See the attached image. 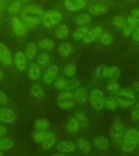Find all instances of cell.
I'll return each mask as SVG.
<instances>
[{"mask_svg":"<svg viewBox=\"0 0 139 156\" xmlns=\"http://www.w3.org/2000/svg\"><path fill=\"white\" fill-rule=\"evenodd\" d=\"M77 146L83 154H88L90 152L91 146L90 142L85 139H79L77 141Z\"/></svg>","mask_w":139,"mask_h":156,"instance_id":"cell-31","label":"cell"},{"mask_svg":"<svg viewBox=\"0 0 139 156\" xmlns=\"http://www.w3.org/2000/svg\"><path fill=\"white\" fill-rule=\"evenodd\" d=\"M37 45L44 51H52L55 48V41L53 40H51V39L47 38V37H43V38L39 39L38 41H37Z\"/></svg>","mask_w":139,"mask_h":156,"instance_id":"cell-19","label":"cell"},{"mask_svg":"<svg viewBox=\"0 0 139 156\" xmlns=\"http://www.w3.org/2000/svg\"><path fill=\"white\" fill-rule=\"evenodd\" d=\"M9 102V98L4 91L0 90V107H7Z\"/></svg>","mask_w":139,"mask_h":156,"instance_id":"cell-46","label":"cell"},{"mask_svg":"<svg viewBox=\"0 0 139 156\" xmlns=\"http://www.w3.org/2000/svg\"><path fill=\"white\" fill-rule=\"evenodd\" d=\"M120 76V69L116 66H112L108 67L107 72V77L109 78L111 80L116 81L119 78Z\"/></svg>","mask_w":139,"mask_h":156,"instance_id":"cell-23","label":"cell"},{"mask_svg":"<svg viewBox=\"0 0 139 156\" xmlns=\"http://www.w3.org/2000/svg\"><path fill=\"white\" fill-rule=\"evenodd\" d=\"M56 103L58 107L63 111L72 109L76 104L75 95L69 91H63L59 94Z\"/></svg>","mask_w":139,"mask_h":156,"instance_id":"cell-3","label":"cell"},{"mask_svg":"<svg viewBox=\"0 0 139 156\" xmlns=\"http://www.w3.org/2000/svg\"><path fill=\"white\" fill-rule=\"evenodd\" d=\"M92 20V16L87 13H82V14L78 15L77 18H76V23L77 25L82 26L84 24H86L90 23Z\"/></svg>","mask_w":139,"mask_h":156,"instance_id":"cell-32","label":"cell"},{"mask_svg":"<svg viewBox=\"0 0 139 156\" xmlns=\"http://www.w3.org/2000/svg\"><path fill=\"white\" fill-rule=\"evenodd\" d=\"M110 133L112 135V138L116 141L123 140L124 136V125L119 119H116L114 124L110 128Z\"/></svg>","mask_w":139,"mask_h":156,"instance_id":"cell-8","label":"cell"},{"mask_svg":"<svg viewBox=\"0 0 139 156\" xmlns=\"http://www.w3.org/2000/svg\"><path fill=\"white\" fill-rule=\"evenodd\" d=\"M56 150L61 153H70L76 151V146L73 141H60L57 144Z\"/></svg>","mask_w":139,"mask_h":156,"instance_id":"cell-15","label":"cell"},{"mask_svg":"<svg viewBox=\"0 0 139 156\" xmlns=\"http://www.w3.org/2000/svg\"><path fill=\"white\" fill-rule=\"evenodd\" d=\"M61 19H62V15L60 12L55 10H50L47 11L42 16L41 21L46 28L51 29L52 27L58 24Z\"/></svg>","mask_w":139,"mask_h":156,"instance_id":"cell-4","label":"cell"},{"mask_svg":"<svg viewBox=\"0 0 139 156\" xmlns=\"http://www.w3.org/2000/svg\"><path fill=\"white\" fill-rule=\"evenodd\" d=\"M112 24L117 29H124V25H125V20L122 16H116L114 17V19L112 20Z\"/></svg>","mask_w":139,"mask_h":156,"instance_id":"cell-43","label":"cell"},{"mask_svg":"<svg viewBox=\"0 0 139 156\" xmlns=\"http://www.w3.org/2000/svg\"><path fill=\"white\" fill-rule=\"evenodd\" d=\"M54 88L57 91L63 92L65 90H67V80L63 77L57 78L54 82Z\"/></svg>","mask_w":139,"mask_h":156,"instance_id":"cell-33","label":"cell"},{"mask_svg":"<svg viewBox=\"0 0 139 156\" xmlns=\"http://www.w3.org/2000/svg\"><path fill=\"white\" fill-rule=\"evenodd\" d=\"M7 7V2L5 0H0V12L6 10Z\"/></svg>","mask_w":139,"mask_h":156,"instance_id":"cell-53","label":"cell"},{"mask_svg":"<svg viewBox=\"0 0 139 156\" xmlns=\"http://www.w3.org/2000/svg\"><path fill=\"white\" fill-rule=\"evenodd\" d=\"M79 127H80V124L78 123L77 119L73 117L68 120L67 126H66V129L68 133H73V132L77 131L79 129Z\"/></svg>","mask_w":139,"mask_h":156,"instance_id":"cell-35","label":"cell"},{"mask_svg":"<svg viewBox=\"0 0 139 156\" xmlns=\"http://www.w3.org/2000/svg\"><path fill=\"white\" fill-rule=\"evenodd\" d=\"M64 7L71 12H78L84 9L87 4L85 0H64Z\"/></svg>","mask_w":139,"mask_h":156,"instance_id":"cell-11","label":"cell"},{"mask_svg":"<svg viewBox=\"0 0 139 156\" xmlns=\"http://www.w3.org/2000/svg\"><path fill=\"white\" fill-rule=\"evenodd\" d=\"M21 18L25 24H27L30 28H36L41 23V19H42L41 16H38L36 15L25 12H22Z\"/></svg>","mask_w":139,"mask_h":156,"instance_id":"cell-10","label":"cell"},{"mask_svg":"<svg viewBox=\"0 0 139 156\" xmlns=\"http://www.w3.org/2000/svg\"><path fill=\"white\" fill-rule=\"evenodd\" d=\"M75 98L80 105H83L86 102L87 100L88 95H87V91L85 90V88L80 87L78 88L77 91L75 92Z\"/></svg>","mask_w":139,"mask_h":156,"instance_id":"cell-26","label":"cell"},{"mask_svg":"<svg viewBox=\"0 0 139 156\" xmlns=\"http://www.w3.org/2000/svg\"><path fill=\"white\" fill-rule=\"evenodd\" d=\"M116 99L120 106L124 107H131L136 102V96L131 89H124L115 93Z\"/></svg>","mask_w":139,"mask_h":156,"instance_id":"cell-2","label":"cell"},{"mask_svg":"<svg viewBox=\"0 0 139 156\" xmlns=\"http://www.w3.org/2000/svg\"><path fill=\"white\" fill-rule=\"evenodd\" d=\"M0 63L3 65H11L12 63V54L7 45L0 42Z\"/></svg>","mask_w":139,"mask_h":156,"instance_id":"cell-9","label":"cell"},{"mask_svg":"<svg viewBox=\"0 0 139 156\" xmlns=\"http://www.w3.org/2000/svg\"><path fill=\"white\" fill-rule=\"evenodd\" d=\"M136 26H137V24L134 21V20H133L131 16L128 17L126 24H125L124 29H123V34H124V36L125 37L130 36V35L133 34V32H134V30L135 29Z\"/></svg>","mask_w":139,"mask_h":156,"instance_id":"cell-21","label":"cell"},{"mask_svg":"<svg viewBox=\"0 0 139 156\" xmlns=\"http://www.w3.org/2000/svg\"><path fill=\"white\" fill-rule=\"evenodd\" d=\"M51 156H66V155L62 154H53V155H51Z\"/></svg>","mask_w":139,"mask_h":156,"instance_id":"cell-56","label":"cell"},{"mask_svg":"<svg viewBox=\"0 0 139 156\" xmlns=\"http://www.w3.org/2000/svg\"><path fill=\"white\" fill-rule=\"evenodd\" d=\"M94 146L99 150L107 151L108 149V140L104 136H98L94 140Z\"/></svg>","mask_w":139,"mask_h":156,"instance_id":"cell-22","label":"cell"},{"mask_svg":"<svg viewBox=\"0 0 139 156\" xmlns=\"http://www.w3.org/2000/svg\"><path fill=\"white\" fill-rule=\"evenodd\" d=\"M41 76V70L37 63H32L28 68V77L31 80H37Z\"/></svg>","mask_w":139,"mask_h":156,"instance_id":"cell-14","label":"cell"},{"mask_svg":"<svg viewBox=\"0 0 139 156\" xmlns=\"http://www.w3.org/2000/svg\"><path fill=\"white\" fill-rule=\"evenodd\" d=\"M15 67L19 72H24L28 67V58L24 52L17 51L14 56Z\"/></svg>","mask_w":139,"mask_h":156,"instance_id":"cell-7","label":"cell"},{"mask_svg":"<svg viewBox=\"0 0 139 156\" xmlns=\"http://www.w3.org/2000/svg\"><path fill=\"white\" fill-rule=\"evenodd\" d=\"M36 62L38 65L41 66H46L50 62V55L47 52H41L38 54V55L36 57Z\"/></svg>","mask_w":139,"mask_h":156,"instance_id":"cell-30","label":"cell"},{"mask_svg":"<svg viewBox=\"0 0 139 156\" xmlns=\"http://www.w3.org/2000/svg\"><path fill=\"white\" fill-rule=\"evenodd\" d=\"M89 12L94 16H101L105 14L108 11L107 7L103 5H93L88 9Z\"/></svg>","mask_w":139,"mask_h":156,"instance_id":"cell-27","label":"cell"},{"mask_svg":"<svg viewBox=\"0 0 139 156\" xmlns=\"http://www.w3.org/2000/svg\"><path fill=\"white\" fill-rule=\"evenodd\" d=\"M21 10V2L19 0H16L10 5L8 7V13L9 14L17 15Z\"/></svg>","mask_w":139,"mask_h":156,"instance_id":"cell-40","label":"cell"},{"mask_svg":"<svg viewBox=\"0 0 139 156\" xmlns=\"http://www.w3.org/2000/svg\"><path fill=\"white\" fill-rule=\"evenodd\" d=\"M55 36L57 38L65 39L69 35V29L64 24H61V25H59V26L56 27L55 30Z\"/></svg>","mask_w":139,"mask_h":156,"instance_id":"cell-24","label":"cell"},{"mask_svg":"<svg viewBox=\"0 0 139 156\" xmlns=\"http://www.w3.org/2000/svg\"><path fill=\"white\" fill-rule=\"evenodd\" d=\"M117 102L116 99L113 98V96H108V97L105 99V108L108 110L113 111L117 108Z\"/></svg>","mask_w":139,"mask_h":156,"instance_id":"cell-39","label":"cell"},{"mask_svg":"<svg viewBox=\"0 0 139 156\" xmlns=\"http://www.w3.org/2000/svg\"><path fill=\"white\" fill-rule=\"evenodd\" d=\"M4 155V154H3V153H2V152H1V151H0V156H3Z\"/></svg>","mask_w":139,"mask_h":156,"instance_id":"cell-57","label":"cell"},{"mask_svg":"<svg viewBox=\"0 0 139 156\" xmlns=\"http://www.w3.org/2000/svg\"><path fill=\"white\" fill-rule=\"evenodd\" d=\"M24 1H25V2H28V1H29V0H24Z\"/></svg>","mask_w":139,"mask_h":156,"instance_id":"cell-58","label":"cell"},{"mask_svg":"<svg viewBox=\"0 0 139 156\" xmlns=\"http://www.w3.org/2000/svg\"><path fill=\"white\" fill-rule=\"evenodd\" d=\"M92 107L94 110H97V111H101L103 108H105V99L102 98V99L98 100L96 102H94L92 103H90Z\"/></svg>","mask_w":139,"mask_h":156,"instance_id":"cell-47","label":"cell"},{"mask_svg":"<svg viewBox=\"0 0 139 156\" xmlns=\"http://www.w3.org/2000/svg\"><path fill=\"white\" fill-rule=\"evenodd\" d=\"M72 52V45L68 42H62L58 48V55L61 58H67Z\"/></svg>","mask_w":139,"mask_h":156,"instance_id":"cell-20","label":"cell"},{"mask_svg":"<svg viewBox=\"0 0 139 156\" xmlns=\"http://www.w3.org/2000/svg\"><path fill=\"white\" fill-rule=\"evenodd\" d=\"M133 90L134 91H136V92H139V81H136V82H134V85H133Z\"/></svg>","mask_w":139,"mask_h":156,"instance_id":"cell-54","label":"cell"},{"mask_svg":"<svg viewBox=\"0 0 139 156\" xmlns=\"http://www.w3.org/2000/svg\"><path fill=\"white\" fill-rule=\"evenodd\" d=\"M25 156H28V155H25Z\"/></svg>","mask_w":139,"mask_h":156,"instance_id":"cell-59","label":"cell"},{"mask_svg":"<svg viewBox=\"0 0 139 156\" xmlns=\"http://www.w3.org/2000/svg\"><path fill=\"white\" fill-rule=\"evenodd\" d=\"M131 119L134 121L139 120V104H135L131 112Z\"/></svg>","mask_w":139,"mask_h":156,"instance_id":"cell-48","label":"cell"},{"mask_svg":"<svg viewBox=\"0 0 139 156\" xmlns=\"http://www.w3.org/2000/svg\"><path fill=\"white\" fill-rule=\"evenodd\" d=\"M14 146V141L9 137H0V150L8 151Z\"/></svg>","mask_w":139,"mask_h":156,"instance_id":"cell-29","label":"cell"},{"mask_svg":"<svg viewBox=\"0 0 139 156\" xmlns=\"http://www.w3.org/2000/svg\"><path fill=\"white\" fill-rule=\"evenodd\" d=\"M23 12H29V13H31V14L36 15V16H41L42 13H43V10H42V8L38 7V6H35V5H26V6L24 7Z\"/></svg>","mask_w":139,"mask_h":156,"instance_id":"cell-28","label":"cell"},{"mask_svg":"<svg viewBox=\"0 0 139 156\" xmlns=\"http://www.w3.org/2000/svg\"><path fill=\"white\" fill-rule=\"evenodd\" d=\"M132 39H133L134 41H139V26L137 28L136 30H135L134 34H133Z\"/></svg>","mask_w":139,"mask_h":156,"instance_id":"cell-51","label":"cell"},{"mask_svg":"<svg viewBox=\"0 0 139 156\" xmlns=\"http://www.w3.org/2000/svg\"><path fill=\"white\" fill-rule=\"evenodd\" d=\"M47 135L48 133H46V131H35L34 130L32 133L33 139L36 143H41L45 140Z\"/></svg>","mask_w":139,"mask_h":156,"instance_id":"cell-36","label":"cell"},{"mask_svg":"<svg viewBox=\"0 0 139 156\" xmlns=\"http://www.w3.org/2000/svg\"><path fill=\"white\" fill-rule=\"evenodd\" d=\"M75 115H76V119H77L78 123L80 124L81 127H86L89 125V120H88V118L86 116V115L84 113V112H77L75 113Z\"/></svg>","mask_w":139,"mask_h":156,"instance_id":"cell-37","label":"cell"},{"mask_svg":"<svg viewBox=\"0 0 139 156\" xmlns=\"http://www.w3.org/2000/svg\"><path fill=\"white\" fill-rule=\"evenodd\" d=\"M4 77H5L4 73H2V69L0 68V82H1V81H2V80H4Z\"/></svg>","mask_w":139,"mask_h":156,"instance_id":"cell-55","label":"cell"},{"mask_svg":"<svg viewBox=\"0 0 139 156\" xmlns=\"http://www.w3.org/2000/svg\"><path fill=\"white\" fill-rule=\"evenodd\" d=\"M37 53V44L34 41H29L25 46V55L29 60H33Z\"/></svg>","mask_w":139,"mask_h":156,"instance_id":"cell-18","label":"cell"},{"mask_svg":"<svg viewBox=\"0 0 139 156\" xmlns=\"http://www.w3.org/2000/svg\"><path fill=\"white\" fill-rule=\"evenodd\" d=\"M139 141V131L130 129L124 133L122 140L121 147L124 152H132L135 150Z\"/></svg>","mask_w":139,"mask_h":156,"instance_id":"cell-1","label":"cell"},{"mask_svg":"<svg viewBox=\"0 0 139 156\" xmlns=\"http://www.w3.org/2000/svg\"><path fill=\"white\" fill-rule=\"evenodd\" d=\"M88 29L86 28H84V27H80V28H78L77 29H76L74 33H73V38L75 41H80V39H82L85 37V36L87 34Z\"/></svg>","mask_w":139,"mask_h":156,"instance_id":"cell-38","label":"cell"},{"mask_svg":"<svg viewBox=\"0 0 139 156\" xmlns=\"http://www.w3.org/2000/svg\"><path fill=\"white\" fill-rule=\"evenodd\" d=\"M59 73L58 66L55 64H52L49 67L44 73L42 80L44 84L46 85H51V83L55 82V80L57 79V76Z\"/></svg>","mask_w":139,"mask_h":156,"instance_id":"cell-6","label":"cell"},{"mask_svg":"<svg viewBox=\"0 0 139 156\" xmlns=\"http://www.w3.org/2000/svg\"><path fill=\"white\" fill-rule=\"evenodd\" d=\"M57 139H58V136H57L55 133H48V135L46 136L45 140L41 143V148L45 150V151L50 150L56 143Z\"/></svg>","mask_w":139,"mask_h":156,"instance_id":"cell-16","label":"cell"},{"mask_svg":"<svg viewBox=\"0 0 139 156\" xmlns=\"http://www.w3.org/2000/svg\"><path fill=\"white\" fill-rule=\"evenodd\" d=\"M102 31V29L101 27H95L90 32H88L87 34L83 38V41L85 43H92L93 41H94L101 35Z\"/></svg>","mask_w":139,"mask_h":156,"instance_id":"cell-13","label":"cell"},{"mask_svg":"<svg viewBox=\"0 0 139 156\" xmlns=\"http://www.w3.org/2000/svg\"><path fill=\"white\" fill-rule=\"evenodd\" d=\"M29 93L35 98H42L45 96V92L42 87L37 84H34L29 88Z\"/></svg>","mask_w":139,"mask_h":156,"instance_id":"cell-25","label":"cell"},{"mask_svg":"<svg viewBox=\"0 0 139 156\" xmlns=\"http://www.w3.org/2000/svg\"><path fill=\"white\" fill-rule=\"evenodd\" d=\"M77 67L75 63H69L63 69V74L66 77H73L76 74Z\"/></svg>","mask_w":139,"mask_h":156,"instance_id":"cell-34","label":"cell"},{"mask_svg":"<svg viewBox=\"0 0 139 156\" xmlns=\"http://www.w3.org/2000/svg\"><path fill=\"white\" fill-rule=\"evenodd\" d=\"M80 85V81L77 78H71L67 80V90H72L77 88Z\"/></svg>","mask_w":139,"mask_h":156,"instance_id":"cell-45","label":"cell"},{"mask_svg":"<svg viewBox=\"0 0 139 156\" xmlns=\"http://www.w3.org/2000/svg\"><path fill=\"white\" fill-rule=\"evenodd\" d=\"M113 37L111 34H107V33H104V34H101L100 36V41L102 42L103 45H110L113 42Z\"/></svg>","mask_w":139,"mask_h":156,"instance_id":"cell-44","label":"cell"},{"mask_svg":"<svg viewBox=\"0 0 139 156\" xmlns=\"http://www.w3.org/2000/svg\"><path fill=\"white\" fill-rule=\"evenodd\" d=\"M107 67L105 64H101L95 69V75L99 79H104L107 77Z\"/></svg>","mask_w":139,"mask_h":156,"instance_id":"cell-41","label":"cell"},{"mask_svg":"<svg viewBox=\"0 0 139 156\" xmlns=\"http://www.w3.org/2000/svg\"><path fill=\"white\" fill-rule=\"evenodd\" d=\"M16 119V114L13 109L7 107H0V122L12 124Z\"/></svg>","mask_w":139,"mask_h":156,"instance_id":"cell-5","label":"cell"},{"mask_svg":"<svg viewBox=\"0 0 139 156\" xmlns=\"http://www.w3.org/2000/svg\"><path fill=\"white\" fill-rule=\"evenodd\" d=\"M103 96H104L103 91L100 90H94L90 94V102L92 103V102H96L98 100L102 99V98H103Z\"/></svg>","mask_w":139,"mask_h":156,"instance_id":"cell-42","label":"cell"},{"mask_svg":"<svg viewBox=\"0 0 139 156\" xmlns=\"http://www.w3.org/2000/svg\"><path fill=\"white\" fill-rule=\"evenodd\" d=\"M120 89V86H119V84H117L116 81H113V80H111L109 83H108V85H107V90H109V91H112V92H117L119 91V90Z\"/></svg>","mask_w":139,"mask_h":156,"instance_id":"cell-49","label":"cell"},{"mask_svg":"<svg viewBox=\"0 0 139 156\" xmlns=\"http://www.w3.org/2000/svg\"><path fill=\"white\" fill-rule=\"evenodd\" d=\"M7 133V129L4 125L0 124V136H5Z\"/></svg>","mask_w":139,"mask_h":156,"instance_id":"cell-52","label":"cell"},{"mask_svg":"<svg viewBox=\"0 0 139 156\" xmlns=\"http://www.w3.org/2000/svg\"><path fill=\"white\" fill-rule=\"evenodd\" d=\"M11 25L12 30L16 36L21 37L25 34V27H24L21 19H20L17 16L11 18Z\"/></svg>","mask_w":139,"mask_h":156,"instance_id":"cell-12","label":"cell"},{"mask_svg":"<svg viewBox=\"0 0 139 156\" xmlns=\"http://www.w3.org/2000/svg\"><path fill=\"white\" fill-rule=\"evenodd\" d=\"M50 127V122L46 118L39 117L34 121V129L35 131H46Z\"/></svg>","mask_w":139,"mask_h":156,"instance_id":"cell-17","label":"cell"},{"mask_svg":"<svg viewBox=\"0 0 139 156\" xmlns=\"http://www.w3.org/2000/svg\"><path fill=\"white\" fill-rule=\"evenodd\" d=\"M132 18L136 24L139 23V8H134L132 10Z\"/></svg>","mask_w":139,"mask_h":156,"instance_id":"cell-50","label":"cell"}]
</instances>
